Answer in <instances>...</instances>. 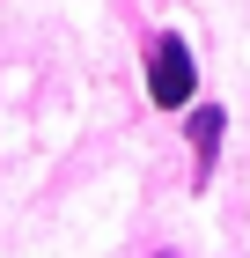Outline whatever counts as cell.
Wrapping results in <instances>:
<instances>
[{
	"mask_svg": "<svg viewBox=\"0 0 250 258\" xmlns=\"http://www.w3.org/2000/svg\"><path fill=\"white\" fill-rule=\"evenodd\" d=\"M199 89V67H192V44L177 37V30H162V37L147 44V96L162 103V111H184Z\"/></svg>",
	"mask_w": 250,
	"mask_h": 258,
	"instance_id": "cell-1",
	"label": "cell"
},
{
	"mask_svg": "<svg viewBox=\"0 0 250 258\" xmlns=\"http://www.w3.org/2000/svg\"><path fill=\"white\" fill-rule=\"evenodd\" d=\"M221 125H228V118H221V103H199V111H192V148H199V184L213 177V155H221Z\"/></svg>",
	"mask_w": 250,
	"mask_h": 258,
	"instance_id": "cell-2",
	"label": "cell"
},
{
	"mask_svg": "<svg viewBox=\"0 0 250 258\" xmlns=\"http://www.w3.org/2000/svg\"><path fill=\"white\" fill-rule=\"evenodd\" d=\"M162 258H170V251H162Z\"/></svg>",
	"mask_w": 250,
	"mask_h": 258,
	"instance_id": "cell-3",
	"label": "cell"
}]
</instances>
